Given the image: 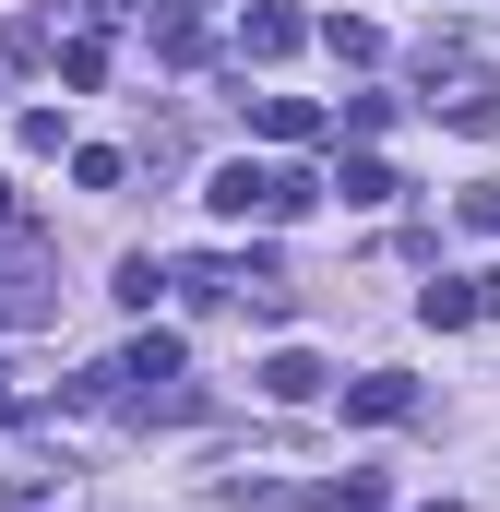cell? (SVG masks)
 Returning a JSON list of instances; mask_svg holds the SVG:
<instances>
[{
  "mask_svg": "<svg viewBox=\"0 0 500 512\" xmlns=\"http://www.w3.org/2000/svg\"><path fill=\"white\" fill-rule=\"evenodd\" d=\"M298 36H322V24H298L286 0H250V12H239V60H286Z\"/></svg>",
  "mask_w": 500,
  "mask_h": 512,
  "instance_id": "3",
  "label": "cell"
},
{
  "mask_svg": "<svg viewBox=\"0 0 500 512\" xmlns=\"http://www.w3.org/2000/svg\"><path fill=\"white\" fill-rule=\"evenodd\" d=\"M24 393H36V382H24V370L0 358V417H24Z\"/></svg>",
  "mask_w": 500,
  "mask_h": 512,
  "instance_id": "15",
  "label": "cell"
},
{
  "mask_svg": "<svg viewBox=\"0 0 500 512\" xmlns=\"http://www.w3.org/2000/svg\"><path fill=\"white\" fill-rule=\"evenodd\" d=\"M12 227H24V203H12V179H0V239H12Z\"/></svg>",
  "mask_w": 500,
  "mask_h": 512,
  "instance_id": "16",
  "label": "cell"
},
{
  "mask_svg": "<svg viewBox=\"0 0 500 512\" xmlns=\"http://www.w3.org/2000/svg\"><path fill=\"white\" fill-rule=\"evenodd\" d=\"M203 203H215V215H274V167H215V191H203Z\"/></svg>",
  "mask_w": 500,
  "mask_h": 512,
  "instance_id": "5",
  "label": "cell"
},
{
  "mask_svg": "<svg viewBox=\"0 0 500 512\" xmlns=\"http://www.w3.org/2000/svg\"><path fill=\"white\" fill-rule=\"evenodd\" d=\"M417 84H429V108H441V120H465V131H500V96H489V72H477V60H465L453 36H429V48H417Z\"/></svg>",
  "mask_w": 500,
  "mask_h": 512,
  "instance_id": "1",
  "label": "cell"
},
{
  "mask_svg": "<svg viewBox=\"0 0 500 512\" xmlns=\"http://www.w3.org/2000/svg\"><path fill=\"white\" fill-rule=\"evenodd\" d=\"M250 382L274 393V405H310V393L334 382V370H322V358H310V346H274V358H262V370H250Z\"/></svg>",
  "mask_w": 500,
  "mask_h": 512,
  "instance_id": "4",
  "label": "cell"
},
{
  "mask_svg": "<svg viewBox=\"0 0 500 512\" xmlns=\"http://www.w3.org/2000/svg\"><path fill=\"white\" fill-rule=\"evenodd\" d=\"M155 286H179V274H167V262H155V251H131V262H120V286H108V298H120V310H155Z\"/></svg>",
  "mask_w": 500,
  "mask_h": 512,
  "instance_id": "10",
  "label": "cell"
},
{
  "mask_svg": "<svg viewBox=\"0 0 500 512\" xmlns=\"http://www.w3.org/2000/svg\"><path fill=\"white\" fill-rule=\"evenodd\" d=\"M334 191H346V203H393V191H405V179H393V167H381V155H346V167H334Z\"/></svg>",
  "mask_w": 500,
  "mask_h": 512,
  "instance_id": "9",
  "label": "cell"
},
{
  "mask_svg": "<svg viewBox=\"0 0 500 512\" xmlns=\"http://www.w3.org/2000/svg\"><path fill=\"white\" fill-rule=\"evenodd\" d=\"M262 131H274V143H310L322 108H310V96H262Z\"/></svg>",
  "mask_w": 500,
  "mask_h": 512,
  "instance_id": "11",
  "label": "cell"
},
{
  "mask_svg": "<svg viewBox=\"0 0 500 512\" xmlns=\"http://www.w3.org/2000/svg\"><path fill=\"white\" fill-rule=\"evenodd\" d=\"M72 179H84V191H120L131 155H120V143H84V155H72Z\"/></svg>",
  "mask_w": 500,
  "mask_h": 512,
  "instance_id": "13",
  "label": "cell"
},
{
  "mask_svg": "<svg viewBox=\"0 0 500 512\" xmlns=\"http://www.w3.org/2000/svg\"><path fill=\"white\" fill-rule=\"evenodd\" d=\"M322 48H334L346 72H370V60H381V24H358V12H334V24H322Z\"/></svg>",
  "mask_w": 500,
  "mask_h": 512,
  "instance_id": "8",
  "label": "cell"
},
{
  "mask_svg": "<svg viewBox=\"0 0 500 512\" xmlns=\"http://www.w3.org/2000/svg\"><path fill=\"white\" fill-rule=\"evenodd\" d=\"M60 84H72V96L108 84V36H72V48H60Z\"/></svg>",
  "mask_w": 500,
  "mask_h": 512,
  "instance_id": "12",
  "label": "cell"
},
{
  "mask_svg": "<svg viewBox=\"0 0 500 512\" xmlns=\"http://www.w3.org/2000/svg\"><path fill=\"white\" fill-rule=\"evenodd\" d=\"M429 512H465V501H429Z\"/></svg>",
  "mask_w": 500,
  "mask_h": 512,
  "instance_id": "18",
  "label": "cell"
},
{
  "mask_svg": "<svg viewBox=\"0 0 500 512\" xmlns=\"http://www.w3.org/2000/svg\"><path fill=\"white\" fill-rule=\"evenodd\" d=\"M322 512H381V477H346V489H322Z\"/></svg>",
  "mask_w": 500,
  "mask_h": 512,
  "instance_id": "14",
  "label": "cell"
},
{
  "mask_svg": "<svg viewBox=\"0 0 500 512\" xmlns=\"http://www.w3.org/2000/svg\"><path fill=\"white\" fill-rule=\"evenodd\" d=\"M143 24H155V48H167V60H203V12H179V0L155 12V0H143Z\"/></svg>",
  "mask_w": 500,
  "mask_h": 512,
  "instance_id": "7",
  "label": "cell"
},
{
  "mask_svg": "<svg viewBox=\"0 0 500 512\" xmlns=\"http://www.w3.org/2000/svg\"><path fill=\"white\" fill-rule=\"evenodd\" d=\"M346 417H381L393 429V417H417V382L405 370H370V382H346Z\"/></svg>",
  "mask_w": 500,
  "mask_h": 512,
  "instance_id": "6",
  "label": "cell"
},
{
  "mask_svg": "<svg viewBox=\"0 0 500 512\" xmlns=\"http://www.w3.org/2000/svg\"><path fill=\"white\" fill-rule=\"evenodd\" d=\"M417 322H441V334H453V322H500V274H441V286L417 298Z\"/></svg>",
  "mask_w": 500,
  "mask_h": 512,
  "instance_id": "2",
  "label": "cell"
},
{
  "mask_svg": "<svg viewBox=\"0 0 500 512\" xmlns=\"http://www.w3.org/2000/svg\"><path fill=\"white\" fill-rule=\"evenodd\" d=\"M477 215H489V227H500V191H477Z\"/></svg>",
  "mask_w": 500,
  "mask_h": 512,
  "instance_id": "17",
  "label": "cell"
}]
</instances>
